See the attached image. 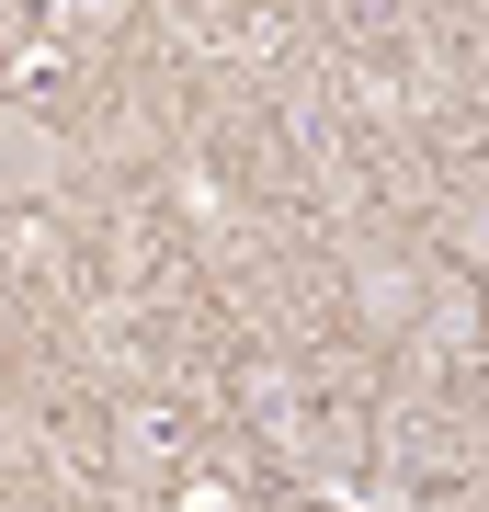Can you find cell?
<instances>
[{
	"instance_id": "7a4b0ae2",
	"label": "cell",
	"mask_w": 489,
	"mask_h": 512,
	"mask_svg": "<svg viewBox=\"0 0 489 512\" xmlns=\"http://www.w3.org/2000/svg\"><path fill=\"white\" fill-rule=\"evenodd\" d=\"M0 262H12L23 285H57L69 274V239H57V217H0Z\"/></svg>"
},
{
	"instance_id": "3957f363",
	"label": "cell",
	"mask_w": 489,
	"mask_h": 512,
	"mask_svg": "<svg viewBox=\"0 0 489 512\" xmlns=\"http://www.w3.org/2000/svg\"><path fill=\"white\" fill-rule=\"evenodd\" d=\"M433 251L455 262V274L489 285V194H455V205H444V217H433Z\"/></svg>"
},
{
	"instance_id": "6da1fadb",
	"label": "cell",
	"mask_w": 489,
	"mask_h": 512,
	"mask_svg": "<svg viewBox=\"0 0 489 512\" xmlns=\"http://www.w3.org/2000/svg\"><path fill=\"white\" fill-rule=\"evenodd\" d=\"M433 296H444V274H433L421 251H399V239H364V251L342 262V308H353V330H376V342L421 330Z\"/></svg>"
}]
</instances>
